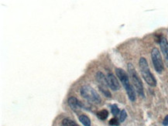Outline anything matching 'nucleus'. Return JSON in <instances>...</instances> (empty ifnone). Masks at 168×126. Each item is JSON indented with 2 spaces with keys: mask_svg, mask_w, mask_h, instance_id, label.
Masks as SVG:
<instances>
[{
  "mask_svg": "<svg viewBox=\"0 0 168 126\" xmlns=\"http://www.w3.org/2000/svg\"><path fill=\"white\" fill-rule=\"evenodd\" d=\"M116 73L117 77H118L119 80L123 85V87L126 90L127 95L129 97V98L131 102H135L136 101V92L134 90V88L132 87V85L130 84L129 76L126 74V72L124 70L121 68H116Z\"/></svg>",
  "mask_w": 168,
  "mask_h": 126,
  "instance_id": "1",
  "label": "nucleus"
},
{
  "mask_svg": "<svg viewBox=\"0 0 168 126\" xmlns=\"http://www.w3.org/2000/svg\"><path fill=\"white\" fill-rule=\"evenodd\" d=\"M127 117V113L126 111V110H122L121 111V114H120V118H119V120H120V122H123L126 118Z\"/></svg>",
  "mask_w": 168,
  "mask_h": 126,
  "instance_id": "14",
  "label": "nucleus"
},
{
  "mask_svg": "<svg viewBox=\"0 0 168 126\" xmlns=\"http://www.w3.org/2000/svg\"><path fill=\"white\" fill-rule=\"evenodd\" d=\"M96 80L99 82V90L102 91V93L105 95L106 98H111L112 94H111L110 91L108 89V84L107 82V78L103 73L101 71L97 72L96 74Z\"/></svg>",
  "mask_w": 168,
  "mask_h": 126,
  "instance_id": "6",
  "label": "nucleus"
},
{
  "mask_svg": "<svg viewBox=\"0 0 168 126\" xmlns=\"http://www.w3.org/2000/svg\"><path fill=\"white\" fill-rule=\"evenodd\" d=\"M79 121L85 126H91V120L86 115H80L79 116Z\"/></svg>",
  "mask_w": 168,
  "mask_h": 126,
  "instance_id": "10",
  "label": "nucleus"
},
{
  "mask_svg": "<svg viewBox=\"0 0 168 126\" xmlns=\"http://www.w3.org/2000/svg\"><path fill=\"white\" fill-rule=\"evenodd\" d=\"M67 102H68L69 106L71 107V108L73 111H77L80 110L83 106L82 104H81L76 98H75V97H71V98H69Z\"/></svg>",
  "mask_w": 168,
  "mask_h": 126,
  "instance_id": "8",
  "label": "nucleus"
},
{
  "mask_svg": "<svg viewBox=\"0 0 168 126\" xmlns=\"http://www.w3.org/2000/svg\"><path fill=\"white\" fill-rule=\"evenodd\" d=\"M62 125H63V126H79L75 123L74 121L68 119V118H64L62 121Z\"/></svg>",
  "mask_w": 168,
  "mask_h": 126,
  "instance_id": "12",
  "label": "nucleus"
},
{
  "mask_svg": "<svg viewBox=\"0 0 168 126\" xmlns=\"http://www.w3.org/2000/svg\"><path fill=\"white\" fill-rule=\"evenodd\" d=\"M160 46L161 51H162L163 54L165 57L166 62L168 64V41L164 37L160 39Z\"/></svg>",
  "mask_w": 168,
  "mask_h": 126,
  "instance_id": "9",
  "label": "nucleus"
},
{
  "mask_svg": "<svg viewBox=\"0 0 168 126\" xmlns=\"http://www.w3.org/2000/svg\"><path fill=\"white\" fill-rule=\"evenodd\" d=\"M112 113L113 115H118L119 114V108H118V106L116 104H113L112 106Z\"/></svg>",
  "mask_w": 168,
  "mask_h": 126,
  "instance_id": "13",
  "label": "nucleus"
},
{
  "mask_svg": "<svg viewBox=\"0 0 168 126\" xmlns=\"http://www.w3.org/2000/svg\"><path fill=\"white\" fill-rule=\"evenodd\" d=\"M128 71L130 74V76L132 80V84L134 85L136 88V90L137 91V93L140 95L141 97L144 98V90H143V85L141 80L140 77H139L137 72L136 71L132 63L128 64Z\"/></svg>",
  "mask_w": 168,
  "mask_h": 126,
  "instance_id": "4",
  "label": "nucleus"
},
{
  "mask_svg": "<svg viewBox=\"0 0 168 126\" xmlns=\"http://www.w3.org/2000/svg\"><path fill=\"white\" fill-rule=\"evenodd\" d=\"M119 121L116 118H112L110 121H109V125L112 126H118L119 125Z\"/></svg>",
  "mask_w": 168,
  "mask_h": 126,
  "instance_id": "15",
  "label": "nucleus"
},
{
  "mask_svg": "<svg viewBox=\"0 0 168 126\" xmlns=\"http://www.w3.org/2000/svg\"><path fill=\"white\" fill-rule=\"evenodd\" d=\"M163 125H168V115L166 116L165 118H164V119H163Z\"/></svg>",
  "mask_w": 168,
  "mask_h": 126,
  "instance_id": "16",
  "label": "nucleus"
},
{
  "mask_svg": "<svg viewBox=\"0 0 168 126\" xmlns=\"http://www.w3.org/2000/svg\"><path fill=\"white\" fill-rule=\"evenodd\" d=\"M80 92L81 96L88 102L92 103L99 104L101 102V98L99 94L97 93V91L93 88H91L89 85H84L80 89Z\"/></svg>",
  "mask_w": 168,
  "mask_h": 126,
  "instance_id": "3",
  "label": "nucleus"
},
{
  "mask_svg": "<svg viewBox=\"0 0 168 126\" xmlns=\"http://www.w3.org/2000/svg\"><path fill=\"white\" fill-rule=\"evenodd\" d=\"M107 82L108 84V87L112 89L114 91H116V90H119V88H120V84H119V83H118V80L116 77V76L114 75L112 73H108L107 74Z\"/></svg>",
  "mask_w": 168,
  "mask_h": 126,
  "instance_id": "7",
  "label": "nucleus"
},
{
  "mask_svg": "<svg viewBox=\"0 0 168 126\" xmlns=\"http://www.w3.org/2000/svg\"><path fill=\"white\" fill-rule=\"evenodd\" d=\"M139 63H140V68L141 74H142L143 79L145 80V81L149 86L155 87L157 85V80L150 71L149 65H148V63H147L146 59L144 57H140Z\"/></svg>",
  "mask_w": 168,
  "mask_h": 126,
  "instance_id": "2",
  "label": "nucleus"
},
{
  "mask_svg": "<svg viewBox=\"0 0 168 126\" xmlns=\"http://www.w3.org/2000/svg\"><path fill=\"white\" fill-rule=\"evenodd\" d=\"M151 58L152 62H153V67H154L155 71H156L157 73L161 74L163 71L164 66H163V60L162 57H161L160 51H159V49H157V48H156V47L152 49Z\"/></svg>",
  "mask_w": 168,
  "mask_h": 126,
  "instance_id": "5",
  "label": "nucleus"
},
{
  "mask_svg": "<svg viewBox=\"0 0 168 126\" xmlns=\"http://www.w3.org/2000/svg\"><path fill=\"white\" fill-rule=\"evenodd\" d=\"M97 117L101 119V120H105L106 118H108V111L107 110L103 109L102 111H100L99 112H97Z\"/></svg>",
  "mask_w": 168,
  "mask_h": 126,
  "instance_id": "11",
  "label": "nucleus"
}]
</instances>
